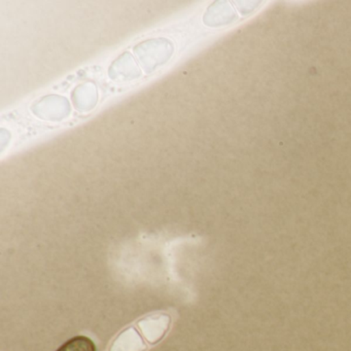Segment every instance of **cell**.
<instances>
[{
	"mask_svg": "<svg viewBox=\"0 0 351 351\" xmlns=\"http://www.w3.org/2000/svg\"><path fill=\"white\" fill-rule=\"evenodd\" d=\"M147 349V343L139 330L134 326H128L112 340L108 351H145Z\"/></svg>",
	"mask_w": 351,
	"mask_h": 351,
	"instance_id": "7a4b0ae2",
	"label": "cell"
},
{
	"mask_svg": "<svg viewBox=\"0 0 351 351\" xmlns=\"http://www.w3.org/2000/svg\"><path fill=\"white\" fill-rule=\"evenodd\" d=\"M171 326V317L169 314L163 312L152 313L141 318L136 322L137 330L141 332L145 342L149 345L159 343L169 330Z\"/></svg>",
	"mask_w": 351,
	"mask_h": 351,
	"instance_id": "6da1fadb",
	"label": "cell"
},
{
	"mask_svg": "<svg viewBox=\"0 0 351 351\" xmlns=\"http://www.w3.org/2000/svg\"><path fill=\"white\" fill-rule=\"evenodd\" d=\"M57 351H96V346L88 337L77 336L65 342Z\"/></svg>",
	"mask_w": 351,
	"mask_h": 351,
	"instance_id": "3957f363",
	"label": "cell"
}]
</instances>
